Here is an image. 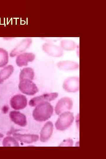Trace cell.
Returning a JSON list of instances; mask_svg holds the SVG:
<instances>
[{"mask_svg": "<svg viewBox=\"0 0 106 159\" xmlns=\"http://www.w3.org/2000/svg\"><path fill=\"white\" fill-rule=\"evenodd\" d=\"M73 102L69 98L65 97L61 98L58 102L55 108V111L58 115L72 109Z\"/></svg>", "mask_w": 106, "mask_h": 159, "instance_id": "cell-6", "label": "cell"}, {"mask_svg": "<svg viewBox=\"0 0 106 159\" xmlns=\"http://www.w3.org/2000/svg\"><path fill=\"white\" fill-rule=\"evenodd\" d=\"M34 76V72L32 68L30 67L25 68L21 71L19 80L24 78H27L33 80Z\"/></svg>", "mask_w": 106, "mask_h": 159, "instance_id": "cell-14", "label": "cell"}, {"mask_svg": "<svg viewBox=\"0 0 106 159\" xmlns=\"http://www.w3.org/2000/svg\"><path fill=\"white\" fill-rule=\"evenodd\" d=\"M35 55L32 53H24L19 55L17 57L16 62L17 65L21 67L27 66L28 63L33 61Z\"/></svg>", "mask_w": 106, "mask_h": 159, "instance_id": "cell-8", "label": "cell"}, {"mask_svg": "<svg viewBox=\"0 0 106 159\" xmlns=\"http://www.w3.org/2000/svg\"><path fill=\"white\" fill-rule=\"evenodd\" d=\"M3 145L4 146H19V144L16 140L13 137H6L3 140Z\"/></svg>", "mask_w": 106, "mask_h": 159, "instance_id": "cell-16", "label": "cell"}, {"mask_svg": "<svg viewBox=\"0 0 106 159\" xmlns=\"http://www.w3.org/2000/svg\"><path fill=\"white\" fill-rule=\"evenodd\" d=\"M74 120L73 114L68 111L61 113L55 123L56 129L64 130L68 128L72 124Z\"/></svg>", "mask_w": 106, "mask_h": 159, "instance_id": "cell-2", "label": "cell"}, {"mask_svg": "<svg viewBox=\"0 0 106 159\" xmlns=\"http://www.w3.org/2000/svg\"><path fill=\"white\" fill-rule=\"evenodd\" d=\"M14 68L12 65H9L0 71V84L8 79L12 74Z\"/></svg>", "mask_w": 106, "mask_h": 159, "instance_id": "cell-13", "label": "cell"}, {"mask_svg": "<svg viewBox=\"0 0 106 159\" xmlns=\"http://www.w3.org/2000/svg\"><path fill=\"white\" fill-rule=\"evenodd\" d=\"M32 42L30 39L24 40L19 45L15 48L10 53L11 57H14L20 52H22L29 46Z\"/></svg>", "mask_w": 106, "mask_h": 159, "instance_id": "cell-12", "label": "cell"}, {"mask_svg": "<svg viewBox=\"0 0 106 159\" xmlns=\"http://www.w3.org/2000/svg\"><path fill=\"white\" fill-rule=\"evenodd\" d=\"M27 78L20 80L18 87L20 90L23 93L29 95H33L38 91V88L32 81Z\"/></svg>", "mask_w": 106, "mask_h": 159, "instance_id": "cell-3", "label": "cell"}, {"mask_svg": "<svg viewBox=\"0 0 106 159\" xmlns=\"http://www.w3.org/2000/svg\"><path fill=\"white\" fill-rule=\"evenodd\" d=\"M53 111V106L48 102H41L36 106L33 112V116L36 120L45 121L49 118Z\"/></svg>", "mask_w": 106, "mask_h": 159, "instance_id": "cell-1", "label": "cell"}, {"mask_svg": "<svg viewBox=\"0 0 106 159\" xmlns=\"http://www.w3.org/2000/svg\"><path fill=\"white\" fill-rule=\"evenodd\" d=\"M53 128V124L51 121H48L45 124L40 132L41 141L45 142L49 139L52 134Z\"/></svg>", "mask_w": 106, "mask_h": 159, "instance_id": "cell-10", "label": "cell"}, {"mask_svg": "<svg viewBox=\"0 0 106 159\" xmlns=\"http://www.w3.org/2000/svg\"><path fill=\"white\" fill-rule=\"evenodd\" d=\"M58 95V94L57 92L44 94L31 99L29 102V105L32 107H34L41 102L53 100L57 98Z\"/></svg>", "mask_w": 106, "mask_h": 159, "instance_id": "cell-5", "label": "cell"}, {"mask_svg": "<svg viewBox=\"0 0 106 159\" xmlns=\"http://www.w3.org/2000/svg\"><path fill=\"white\" fill-rule=\"evenodd\" d=\"M11 120L16 124L21 126H24L26 125V116L18 111H12L9 113Z\"/></svg>", "mask_w": 106, "mask_h": 159, "instance_id": "cell-9", "label": "cell"}, {"mask_svg": "<svg viewBox=\"0 0 106 159\" xmlns=\"http://www.w3.org/2000/svg\"><path fill=\"white\" fill-rule=\"evenodd\" d=\"M8 61L7 52L3 48H0V67L5 66L8 63Z\"/></svg>", "mask_w": 106, "mask_h": 159, "instance_id": "cell-15", "label": "cell"}, {"mask_svg": "<svg viewBox=\"0 0 106 159\" xmlns=\"http://www.w3.org/2000/svg\"><path fill=\"white\" fill-rule=\"evenodd\" d=\"M13 135L17 140L26 143H30L36 142L39 139L38 135H36L14 133Z\"/></svg>", "mask_w": 106, "mask_h": 159, "instance_id": "cell-11", "label": "cell"}, {"mask_svg": "<svg viewBox=\"0 0 106 159\" xmlns=\"http://www.w3.org/2000/svg\"><path fill=\"white\" fill-rule=\"evenodd\" d=\"M63 88L68 92H75L79 89V78L77 77H70L66 79L63 84Z\"/></svg>", "mask_w": 106, "mask_h": 159, "instance_id": "cell-7", "label": "cell"}, {"mask_svg": "<svg viewBox=\"0 0 106 159\" xmlns=\"http://www.w3.org/2000/svg\"><path fill=\"white\" fill-rule=\"evenodd\" d=\"M11 107L15 110H20L24 108L27 104L26 96L19 94L13 96L10 101Z\"/></svg>", "mask_w": 106, "mask_h": 159, "instance_id": "cell-4", "label": "cell"}, {"mask_svg": "<svg viewBox=\"0 0 106 159\" xmlns=\"http://www.w3.org/2000/svg\"><path fill=\"white\" fill-rule=\"evenodd\" d=\"M4 137V135L1 133H0V138H3Z\"/></svg>", "mask_w": 106, "mask_h": 159, "instance_id": "cell-17", "label": "cell"}]
</instances>
